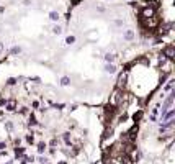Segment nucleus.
<instances>
[{"mask_svg": "<svg viewBox=\"0 0 175 164\" xmlns=\"http://www.w3.org/2000/svg\"><path fill=\"white\" fill-rule=\"evenodd\" d=\"M126 81H128V72H121L118 76V81H116V89L123 90V89L126 87Z\"/></svg>", "mask_w": 175, "mask_h": 164, "instance_id": "1", "label": "nucleus"}, {"mask_svg": "<svg viewBox=\"0 0 175 164\" xmlns=\"http://www.w3.org/2000/svg\"><path fill=\"white\" fill-rule=\"evenodd\" d=\"M159 115H160V103H156V105L151 108V115H149V120H151V122H157Z\"/></svg>", "mask_w": 175, "mask_h": 164, "instance_id": "2", "label": "nucleus"}, {"mask_svg": "<svg viewBox=\"0 0 175 164\" xmlns=\"http://www.w3.org/2000/svg\"><path fill=\"white\" fill-rule=\"evenodd\" d=\"M162 56H164L167 61H172V59H173V56H175V49H173V46L170 45V46L164 48V49H162Z\"/></svg>", "mask_w": 175, "mask_h": 164, "instance_id": "3", "label": "nucleus"}, {"mask_svg": "<svg viewBox=\"0 0 175 164\" xmlns=\"http://www.w3.org/2000/svg\"><path fill=\"white\" fill-rule=\"evenodd\" d=\"M103 71H105V74H116V71H118V67H116V64H110V62H105V66H103Z\"/></svg>", "mask_w": 175, "mask_h": 164, "instance_id": "4", "label": "nucleus"}, {"mask_svg": "<svg viewBox=\"0 0 175 164\" xmlns=\"http://www.w3.org/2000/svg\"><path fill=\"white\" fill-rule=\"evenodd\" d=\"M3 105H5V110L7 112H15L17 110V100H13V98H10V100H5Z\"/></svg>", "mask_w": 175, "mask_h": 164, "instance_id": "5", "label": "nucleus"}, {"mask_svg": "<svg viewBox=\"0 0 175 164\" xmlns=\"http://www.w3.org/2000/svg\"><path fill=\"white\" fill-rule=\"evenodd\" d=\"M134 38H136V33H134V30H125L123 31V40L125 41H134Z\"/></svg>", "mask_w": 175, "mask_h": 164, "instance_id": "6", "label": "nucleus"}, {"mask_svg": "<svg viewBox=\"0 0 175 164\" xmlns=\"http://www.w3.org/2000/svg\"><path fill=\"white\" fill-rule=\"evenodd\" d=\"M48 18L53 21V23H59L61 13H59V12H56V10H51V12H49V15H48Z\"/></svg>", "mask_w": 175, "mask_h": 164, "instance_id": "7", "label": "nucleus"}, {"mask_svg": "<svg viewBox=\"0 0 175 164\" xmlns=\"http://www.w3.org/2000/svg\"><path fill=\"white\" fill-rule=\"evenodd\" d=\"M154 13H156L154 8H149V7H146V8L141 12V17H142V18H151V17H154Z\"/></svg>", "mask_w": 175, "mask_h": 164, "instance_id": "8", "label": "nucleus"}, {"mask_svg": "<svg viewBox=\"0 0 175 164\" xmlns=\"http://www.w3.org/2000/svg\"><path fill=\"white\" fill-rule=\"evenodd\" d=\"M173 84H175V79H173V77H170V79L167 81V84L162 85V92H170L173 89Z\"/></svg>", "mask_w": 175, "mask_h": 164, "instance_id": "9", "label": "nucleus"}, {"mask_svg": "<svg viewBox=\"0 0 175 164\" xmlns=\"http://www.w3.org/2000/svg\"><path fill=\"white\" fill-rule=\"evenodd\" d=\"M62 26L59 25V23H54L53 25V28H51V33H53V34H57V36H59V34H62Z\"/></svg>", "mask_w": 175, "mask_h": 164, "instance_id": "10", "label": "nucleus"}, {"mask_svg": "<svg viewBox=\"0 0 175 164\" xmlns=\"http://www.w3.org/2000/svg\"><path fill=\"white\" fill-rule=\"evenodd\" d=\"M103 61H105V62H110V64H115V61H116V56H115L113 53H105V56H103Z\"/></svg>", "mask_w": 175, "mask_h": 164, "instance_id": "11", "label": "nucleus"}, {"mask_svg": "<svg viewBox=\"0 0 175 164\" xmlns=\"http://www.w3.org/2000/svg\"><path fill=\"white\" fill-rule=\"evenodd\" d=\"M8 53H10V56H18V54H21V46H17V45L12 46Z\"/></svg>", "mask_w": 175, "mask_h": 164, "instance_id": "12", "label": "nucleus"}, {"mask_svg": "<svg viewBox=\"0 0 175 164\" xmlns=\"http://www.w3.org/2000/svg\"><path fill=\"white\" fill-rule=\"evenodd\" d=\"M59 85H61V87H67V85H70V77L69 76H62Z\"/></svg>", "mask_w": 175, "mask_h": 164, "instance_id": "13", "label": "nucleus"}, {"mask_svg": "<svg viewBox=\"0 0 175 164\" xmlns=\"http://www.w3.org/2000/svg\"><path fill=\"white\" fill-rule=\"evenodd\" d=\"M75 41H77V38L74 36V34H69V36L65 38V41H64V43H65V45H67V46H72Z\"/></svg>", "mask_w": 175, "mask_h": 164, "instance_id": "14", "label": "nucleus"}, {"mask_svg": "<svg viewBox=\"0 0 175 164\" xmlns=\"http://www.w3.org/2000/svg\"><path fill=\"white\" fill-rule=\"evenodd\" d=\"M62 140H64V143L67 145V146H70V133H62Z\"/></svg>", "mask_w": 175, "mask_h": 164, "instance_id": "15", "label": "nucleus"}, {"mask_svg": "<svg viewBox=\"0 0 175 164\" xmlns=\"http://www.w3.org/2000/svg\"><path fill=\"white\" fill-rule=\"evenodd\" d=\"M46 148H48V145H46V143H43V141H41V143H38V153H39V154H43V153L46 151Z\"/></svg>", "mask_w": 175, "mask_h": 164, "instance_id": "16", "label": "nucleus"}, {"mask_svg": "<svg viewBox=\"0 0 175 164\" xmlns=\"http://www.w3.org/2000/svg\"><path fill=\"white\" fill-rule=\"evenodd\" d=\"M5 130L8 131V133H12V131H13V123L10 122V120H5Z\"/></svg>", "mask_w": 175, "mask_h": 164, "instance_id": "17", "label": "nucleus"}, {"mask_svg": "<svg viewBox=\"0 0 175 164\" xmlns=\"http://www.w3.org/2000/svg\"><path fill=\"white\" fill-rule=\"evenodd\" d=\"M23 153H25V149H23V148H15V154H17V158L23 156Z\"/></svg>", "mask_w": 175, "mask_h": 164, "instance_id": "18", "label": "nucleus"}, {"mask_svg": "<svg viewBox=\"0 0 175 164\" xmlns=\"http://www.w3.org/2000/svg\"><path fill=\"white\" fill-rule=\"evenodd\" d=\"M17 81H18V79H15V77H10V79L7 81V85H15V84H17Z\"/></svg>", "mask_w": 175, "mask_h": 164, "instance_id": "19", "label": "nucleus"}, {"mask_svg": "<svg viewBox=\"0 0 175 164\" xmlns=\"http://www.w3.org/2000/svg\"><path fill=\"white\" fill-rule=\"evenodd\" d=\"M38 162H39V164H48V158H44V156H39V158H38Z\"/></svg>", "mask_w": 175, "mask_h": 164, "instance_id": "20", "label": "nucleus"}, {"mask_svg": "<svg viewBox=\"0 0 175 164\" xmlns=\"http://www.w3.org/2000/svg\"><path fill=\"white\" fill-rule=\"evenodd\" d=\"M33 3V0H21V5L23 7H30Z\"/></svg>", "mask_w": 175, "mask_h": 164, "instance_id": "21", "label": "nucleus"}, {"mask_svg": "<svg viewBox=\"0 0 175 164\" xmlns=\"http://www.w3.org/2000/svg\"><path fill=\"white\" fill-rule=\"evenodd\" d=\"M26 141H28V143H33V141H34L33 133H31V135H26Z\"/></svg>", "mask_w": 175, "mask_h": 164, "instance_id": "22", "label": "nucleus"}, {"mask_svg": "<svg viewBox=\"0 0 175 164\" xmlns=\"http://www.w3.org/2000/svg\"><path fill=\"white\" fill-rule=\"evenodd\" d=\"M5 51V45H3V41H0V54H2Z\"/></svg>", "mask_w": 175, "mask_h": 164, "instance_id": "23", "label": "nucleus"}, {"mask_svg": "<svg viewBox=\"0 0 175 164\" xmlns=\"http://www.w3.org/2000/svg\"><path fill=\"white\" fill-rule=\"evenodd\" d=\"M51 146H57V140H53V141H51Z\"/></svg>", "mask_w": 175, "mask_h": 164, "instance_id": "24", "label": "nucleus"}, {"mask_svg": "<svg viewBox=\"0 0 175 164\" xmlns=\"http://www.w3.org/2000/svg\"><path fill=\"white\" fill-rule=\"evenodd\" d=\"M33 107H34V108H38V107H39V102L34 100V102H33Z\"/></svg>", "mask_w": 175, "mask_h": 164, "instance_id": "25", "label": "nucleus"}, {"mask_svg": "<svg viewBox=\"0 0 175 164\" xmlns=\"http://www.w3.org/2000/svg\"><path fill=\"white\" fill-rule=\"evenodd\" d=\"M3 148H7V145H5V143H0V151H2Z\"/></svg>", "mask_w": 175, "mask_h": 164, "instance_id": "26", "label": "nucleus"}, {"mask_svg": "<svg viewBox=\"0 0 175 164\" xmlns=\"http://www.w3.org/2000/svg\"><path fill=\"white\" fill-rule=\"evenodd\" d=\"M3 164H13V161H7V162H3Z\"/></svg>", "mask_w": 175, "mask_h": 164, "instance_id": "27", "label": "nucleus"}]
</instances>
